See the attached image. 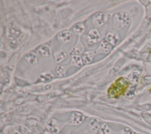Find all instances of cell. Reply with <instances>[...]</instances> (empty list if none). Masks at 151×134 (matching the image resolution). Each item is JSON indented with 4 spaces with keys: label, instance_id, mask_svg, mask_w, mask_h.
<instances>
[{
    "label": "cell",
    "instance_id": "obj_1",
    "mask_svg": "<svg viewBox=\"0 0 151 134\" xmlns=\"http://www.w3.org/2000/svg\"><path fill=\"white\" fill-rule=\"evenodd\" d=\"M130 85L126 78L121 77L113 83L107 90V95L110 98H117L124 94L126 89Z\"/></svg>",
    "mask_w": 151,
    "mask_h": 134
},
{
    "label": "cell",
    "instance_id": "obj_2",
    "mask_svg": "<svg viewBox=\"0 0 151 134\" xmlns=\"http://www.w3.org/2000/svg\"><path fill=\"white\" fill-rule=\"evenodd\" d=\"M106 15L104 13H98L94 16V23L97 26H100L102 25L106 20Z\"/></svg>",
    "mask_w": 151,
    "mask_h": 134
},
{
    "label": "cell",
    "instance_id": "obj_3",
    "mask_svg": "<svg viewBox=\"0 0 151 134\" xmlns=\"http://www.w3.org/2000/svg\"><path fill=\"white\" fill-rule=\"evenodd\" d=\"M88 38L89 43L91 44V43H94L98 41V40L100 38V35L97 31L96 30L93 29V30H91L89 32Z\"/></svg>",
    "mask_w": 151,
    "mask_h": 134
},
{
    "label": "cell",
    "instance_id": "obj_4",
    "mask_svg": "<svg viewBox=\"0 0 151 134\" xmlns=\"http://www.w3.org/2000/svg\"><path fill=\"white\" fill-rule=\"evenodd\" d=\"M38 53L43 55H48V54H50L49 47L46 45L41 47L38 50Z\"/></svg>",
    "mask_w": 151,
    "mask_h": 134
},
{
    "label": "cell",
    "instance_id": "obj_5",
    "mask_svg": "<svg viewBox=\"0 0 151 134\" xmlns=\"http://www.w3.org/2000/svg\"><path fill=\"white\" fill-rule=\"evenodd\" d=\"M74 30L76 33L81 34L84 30V27L82 24H78L74 27Z\"/></svg>",
    "mask_w": 151,
    "mask_h": 134
},
{
    "label": "cell",
    "instance_id": "obj_6",
    "mask_svg": "<svg viewBox=\"0 0 151 134\" xmlns=\"http://www.w3.org/2000/svg\"><path fill=\"white\" fill-rule=\"evenodd\" d=\"M58 37L61 38L64 41H68L70 40V33L69 32H68V31L64 32L63 33H61L58 35Z\"/></svg>",
    "mask_w": 151,
    "mask_h": 134
},
{
    "label": "cell",
    "instance_id": "obj_7",
    "mask_svg": "<svg viewBox=\"0 0 151 134\" xmlns=\"http://www.w3.org/2000/svg\"><path fill=\"white\" fill-rule=\"evenodd\" d=\"M64 53V51H60V52H57V53H55L54 56H55V59H56V61H57V62L60 61L61 60H62L63 59H64V58L66 57V54L61 56V55H62Z\"/></svg>",
    "mask_w": 151,
    "mask_h": 134
},
{
    "label": "cell",
    "instance_id": "obj_8",
    "mask_svg": "<svg viewBox=\"0 0 151 134\" xmlns=\"http://www.w3.org/2000/svg\"><path fill=\"white\" fill-rule=\"evenodd\" d=\"M83 57L84 58V60H86V62H89L91 61V59L92 58V57H90L89 55H87V53H86L84 54Z\"/></svg>",
    "mask_w": 151,
    "mask_h": 134
}]
</instances>
